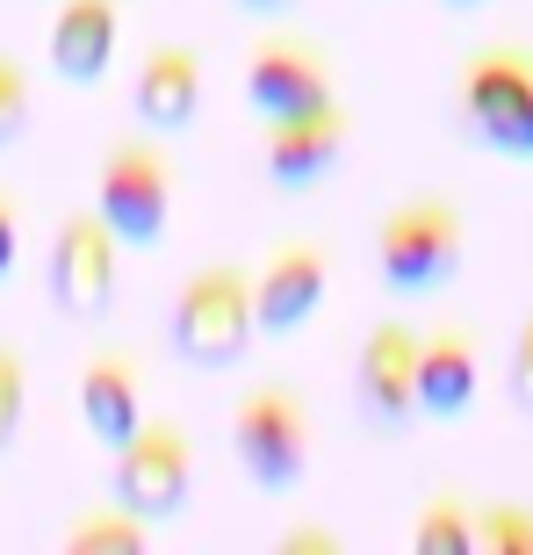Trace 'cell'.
Listing matches in <instances>:
<instances>
[{
	"label": "cell",
	"mask_w": 533,
	"mask_h": 555,
	"mask_svg": "<svg viewBox=\"0 0 533 555\" xmlns=\"http://www.w3.org/2000/svg\"><path fill=\"white\" fill-rule=\"evenodd\" d=\"M173 353H181L187 369H231V361H246V347L260 339L252 332V274L238 260H209L181 282L173 296Z\"/></svg>",
	"instance_id": "cell-1"
},
{
	"label": "cell",
	"mask_w": 533,
	"mask_h": 555,
	"mask_svg": "<svg viewBox=\"0 0 533 555\" xmlns=\"http://www.w3.org/2000/svg\"><path fill=\"white\" fill-rule=\"evenodd\" d=\"M461 209L447 195H411L382 217L375 231V268H382V288L396 296H432L461 274Z\"/></svg>",
	"instance_id": "cell-2"
},
{
	"label": "cell",
	"mask_w": 533,
	"mask_h": 555,
	"mask_svg": "<svg viewBox=\"0 0 533 555\" xmlns=\"http://www.w3.org/2000/svg\"><path fill=\"white\" fill-rule=\"evenodd\" d=\"M461 124L497 159H533V51L491 43L461 65Z\"/></svg>",
	"instance_id": "cell-3"
},
{
	"label": "cell",
	"mask_w": 533,
	"mask_h": 555,
	"mask_svg": "<svg viewBox=\"0 0 533 555\" xmlns=\"http://www.w3.org/2000/svg\"><path fill=\"white\" fill-rule=\"evenodd\" d=\"M108 491H116V505L138 513L144 527L181 519L187 513V491H195V440H187L181 418H144L123 448H116V476H108Z\"/></svg>",
	"instance_id": "cell-4"
},
{
	"label": "cell",
	"mask_w": 533,
	"mask_h": 555,
	"mask_svg": "<svg viewBox=\"0 0 533 555\" xmlns=\"http://www.w3.org/2000/svg\"><path fill=\"white\" fill-rule=\"evenodd\" d=\"M94 217L108 224L116 246H159L166 217H173V166L144 138H116L102 173H94Z\"/></svg>",
	"instance_id": "cell-5"
},
{
	"label": "cell",
	"mask_w": 533,
	"mask_h": 555,
	"mask_svg": "<svg viewBox=\"0 0 533 555\" xmlns=\"http://www.w3.org/2000/svg\"><path fill=\"white\" fill-rule=\"evenodd\" d=\"M231 454H238V469L260 483V491H296L310 476V412L303 397H288L282 383H266L238 404L231 418Z\"/></svg>",
	"instance_id": "cell-6"
},
{
	"label": "cell",
	"mask_w": 533,
	"mask_h": 555,
	"mask_svg": "<svg viewBox=\"0 0 533 555\" xmlns=\"http://www.w3.org/2000/svg\"><path fill=\"white\" fill-rule=\"evenodd\" d=\"M116 253L123 246L108 238V224L94 209L65 217L58 238H51V274H43L51 304H58L65 318H102V310L116 304Z\"/></svg>",
	"instance_id": "cell-7"
},
{
	"label": "cell",
	"mask_w": 533,
	"mask_h": 555,
	"mask_svg": "<svg viewBox=\"0 0 533 555\" xmlns=\"http://www.w3.org/2000/svg\"><path fill=\"white\" fill-rule=\"evenodd\" d=\"M339 152H347V108H339V102L274 116V124H266V138H260V159H266V181H274V188L325 181L332 166H339Z\"/></svg>",
	"instance_id": "cell-8"
},
{
	"label": "cell",
	"mask_w": 533,
	"mask_h": 555,
	"mask_svg": "<svg viewBox=\"0 0 533 555\" xmlns=\"http://www.w3.org/2000/svg\"><path fill=\"white\" fill-rule=\"evenodd\" d=\"M325 304V253L317 246H274L260 274H252V332L266 339H288L303 332Z\"/></svg>",
	"instance_id": "cell-9"
},
{
	"label": "cell",
	"mask_w": 533,
	"mask_h": 555,
	"mask_svg": "<svg viewBox=\"0 0 533 555\" xmlns=\"http://www.w3.org/2000/svg\"><path fill=\"white\" fill-rule=\"evenodd\" d=\"M246 102H252L260 124H274V116H296V108L332 102V73H325V59H317L310 43L274 37V43H260L252 65H246Z\"/></svg>",
	"instance_id": "cell-10"
},
{
	"label": "cell",
	"mask_w": 533,
	"mask_h": 555,
	"mask_svg": "<svg viewBox=\"0 0 533 555\" xmlns=\"http://www.w3.org/2000/svg\"><path fill=\"white\" fill-rule=\"evenodd\" d=\"M476 347L469 332H418V369H411V412L426 418H461L476 404Z\"/></svg>",
	"instance_id": "cell-11"
},
{
	"label": "cell",
	"mask_w": 533,
	"mask_h": 555,
	"mask_svg": "<svg viewBox=\"0 0 533 555\" xmlns=\"http://www.w3.org/2000/svg\"><path fill=\"white\" fill-rule=\"evenodd\" d=\"M116 37H123L116 0H58V15H51V73L73 87L102 80L108 59H116Z\"/></svg>",
	"instance_id": "cell-12"
},
{
	"label": "cell",
	"mask_w": 533,
	"mask_h": 555,
	"mask_svg": "<svg viewBox=\"0 0 533 555\" xmlns=\"http://www.w3.org/2000/svg\"><path fill=\"white\" fill-rule=\"evenodd\" d=\"M80 418L108 454L144 426V375H138L130 353H94L80 369Z\"/></svg>",
	"instance_id": "cell-13"
},
{
	"label": "cell",
	"mask_w": 533,
	"mask_h": 555,
	"mask_svg": "<svg viewBox=\"0 0 533 555\" xmlns=\"http://www.w3.org/2000/svg\"><path fill=\"white\" fill-rule=\"evenodd\" d=\"M130 102H138V124L187 130V124H195V108H203V59H195L187 43H159V51L138 65Z\"/></svg>",
	"instance_id": "cell-14"
},
{
	"label": "cell",
	"mask_w": 533,
	"mask_h": 555,
	"mask_svg": "<svg viewBox=\"0 0 533 555\" xmlns=\"http://www.w3.org/2000/svg\"><path fill=\"white\" fill-rule=\"evenodd\" d=\"M411 369H418V332L411 325H375L361 347V404L375 426H404L411 418Z\"/></svg>",
	"instance_id": "cell-15"
},
{
	"label": "cell",
	"mask_w": 533,
	"mask_h": 555,
	"mask_svg": "<svg viewBox=\"0 0 533 555\" xmlns=\"http://www.w3.org/2000/svg\"><path fill=\"white\" fill-rule=\"evenodd\" d=\"M411 548L418 555H476V513L461 491H432L426 513L411 519Z\"/></svg>",
	"instance_id": "cell-16"
},
{
	"label": "cell",
	"mask_w": 533,
	"mask_h": 555,
	"mask_svg": "<svg viewBox=\"0 0 533 555\" xmlns=\"http://www.w3.org/2000/svg\"><path fill=\"white\" fill-rule=\"evenodd\" d=\"M144 548H152V527L123 505H102L65 534V555H144Z\"/></svg>",
	"instance_id": "cell-17"
},
{
	"label": "cell",
	"mask_w": 533,
	"mask_h": 555,
	"mask_svg": "<svg viewBox=\"0 0 533 555\" xmlns=\"http://www.w3.org/2000/svg\"><path fill=\"white\" fill-rule=\"evenodd\" d=\"M476 548L483 555H533V513H519V505H483V513H476Z\"/></svg>",
	"instance_id": "cell-18"
},
{
	"label": "cell",
	"mask_w": 533,
	"mask_h": 555,
	"mask_svg": "<svg viewBox=\"0 0 533 555\" xmlns=\"http://www.w3.org/2000/svg\"><path fill=\"white\" fill-rule=\"evenodd\" d=\"M22 412H29V361L15 347H0V454L15 448Z\"/></svg>",
	"instance_id": "cell-19"
},
{
	"label": "cell",
	"mask_w": 533,
	"mask_h": 555,
	"mask_svg": "<svg viewBox=\"0 0 533 555\" xmlns=\"http://www.w3.org/2000/svg\"><path fill=\"white\" fill-rule=\"evenodd\" d=\"M29 130V73L15 59H0V152Z\"/></svg>",
	"instance_id": "cell-20"
},
{
	"label": "cell",
	"mask_w": 533,
	"mask_h": 555,
	"mask_svg": "<svg viewBox=\"0 0 533 555\" xmlns=\"http://www.w3.org/2000/svg\"><path fill=\"white\" fill-rule=\"evenodd\" d=\"M22 268V203L0 188V282Z\"/></svg>",
	"instance_id": "cell-21"
},
{
	"label": "cell",
	"mask_w": 533,
	"mask_h": 555,
	"mask_svg": "<svg viewBox=\"0 0 533 555\" xmlns=\"http://www.w3.org/2000/svg\"><path fill=\"white\" fill-rule=\"evenodd\" d=\"M512 397L519 412H533V318L519 325V347H512Z\"/></svg>",
	"instance_id": "cell-22"
},
{
	"label": "cell",
	"mask_w": 533,
	"mask_h": 555,
	"mask_svg": "<svg viewBox=\"0 0 533 555\" xmlns=\"http://www.w3.org/2000/svg\"><path fill=\"white\" fill-rule=\"evenodd\" d=\"M332 548H339V541H332L325 527H288L282 534V555H332Z\"/></svg>",
	"instance_id": "cell-23"
},
{
	"label": "cell",
	"mask_w": 533,
	"mask_h": 555,
	"mask_svg": "<svg viewBox=\"0 0 533 555\" xmlns=\"http://www.w3.org/2000/svg\"><path fill=\"white\" fill-rule=\"evenodd\" d=\"M238 8H246V15H274V8H282V0H238Z\"/></svg>",
	"instance_id": "cell-24"
},
{
	"label": "cell",
	"mask_w": 533,
	"mask_h": 555,
	"mask_svg": "<svg viewBox=\"0 0 533 555\" xmlns=\"http://www.w3.org/2000/svg\"><path fill=\"white\" fill-rule=\"evenodd\" d=\"M447 8H483V0H447Z\"/></svg>",
	"instance_id": "cell-25"
}]
</instances>
